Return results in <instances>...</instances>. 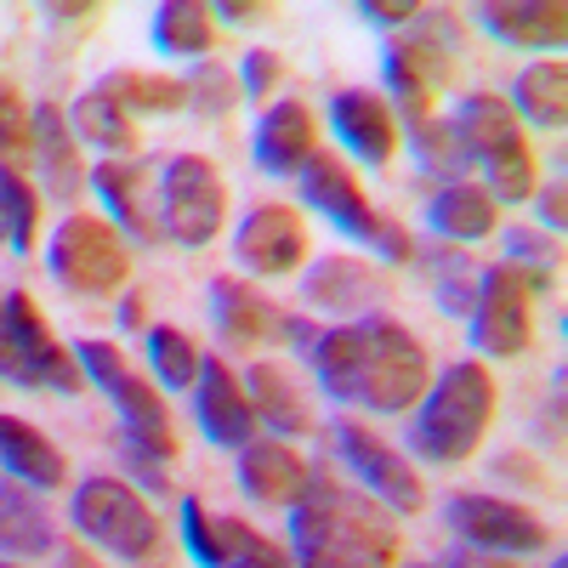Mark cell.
<instances>
[{
    "label": "cell",
    "instance_id": "obj_1",
    "mask_svg": "<svg viewBox=\"0 0 568 568\" xmlns=\"http://www.w3.org/2000/svg\"><path fill=\"white\" fill-rule=\"evenodd\" d=\"M404 529L398 511H387L375 495L329 484L318 471V484L302 506H291V557L296 568H398Z\"/></svg>",
    "mask_w": 568,
    "mask_h": 568
},
{
    "label": "cell",
    "instance_id": "obj_2",
    "mask_svg": "<svg viewBox=\"0 0 568 568\" xmlns=\"http://www.w3.org/2000/svg\"><path fill=\"white\" fill-rule=\"evenodd\" d=\"M495 409H500V387H495L489 364L484 358H455L438 382L426 387V398L415 404L409 449L433 466H460L489 438Z\"/></svg>",
    "mask_w": 568,
    "mask_h": 568
},
{
    "label": "cell",
    "instance_id": "obj_3",
    "mask_svg": "<svg viewBox=\"0 0 568 568\" xmlns=\"http://www.w3.org/2000/svg\"><path fill=\"white\" fill-rule=\"evenodd\" d=\"M455 136H460V154L484 165V187L500 200V205H524L535 200L540 187V160L524 136V120L511 114V103L500 91H466L449 114Z\"/></svg>",
    "mask_w": 568,
    "mask_h": 568
},
{
    "label": "cell",
    "instance_id": "obj_4",
    "mask_svg": "<svg viewBox=\"0 0 568 568\" xmlns=\"http://www.w3.org/2000/svg\"><path fill=\"white\" fill-rule=\"evenodd\" d=\"M302 200L318 205L329 222L347 233V240H358V245H369V251H382L387 262H415V256H420L415 233H409L404 222H393V216L375 211V200L364 194L358 171H353L342 154L318 149V154L302 165Z\"/></svg>",
    "mask_w": 568,
    "mask_h": 568
},
{
    "label": "cell",
    "instance_id": "obj_5",
    "mask_svg": "<svg viewBox=\"0 0 568 568\" xmlns=\"http://www.w3.org/2000/svg\"><path fill=\"white\" fill-rule=\"evenodd\" d=\"M433 387V353L409 324L375 313L364 318V358H358V393L353 404L375 415H409Z\"/></svg>",
    "mask_w": 568,
    "mask_h": 568
},
{
    "label": "cell",
    "instance_id": "obj_6",
    "mask_svg": "<svg viewBox=\"0 0 568 568\" xmlns=\"http://www.w3.org/2000/svg\"><path fill=\"white\" fill-rule=\"evenodd\" d=\"M551 296V267L546 262H495L478 278V302H471V342L489 358H517L535 342V302Z\"/></svg>",
    "mask_w": 568,
    "mask_h": 568
},
{
    "label": "cell",
    "instance_id": "obj_7",
    "mask_svg": "<svg viewBox=\"0 0 568 568\" xmlns=\"http://www.w3.org/2000/svg\"><path fill=\"white\" fill-rule=\"evenodd\" d=\"M74 535L120 562H149L165 546L160 511L142 500L125 478H85L74 489Z\"/></svg>",
    "mask_w": 568,
    "mask_h": 568
},
{
    "label": "cell",
    "instance_id": "obj_8",
    "mask_svg": "<svg viewBox=\"0 0 568 568\" xmlns=\"http://www.w3.org/2000/svg\"><path fill=\"white\" fill-rule=\"evenodd\" d=\"M74 358L85 369V382L103 387V398L120 409L125 438L154 449L160 460H176V420H171V409H165V398H160V387L149 382V375H142L114 342H98V336L74 342Z\"/></svg>",
    "mask_w": 568,
    "mask_h": 568
},
{
    "label": "cell",
    "instance_id": "obj_9",
    "mask_svg": "<svg viewBox=\"0 0 568 568\" xmlns=\"http://www.w3.org/2000/svg\"><path fill=\"white\" fill-rule=\"evenodd\" d=\"M45 262L69 296H114L131 278V240L98 211H69L45 240Z\"/></svg>",
    "mask_w": 568,
    "mask_h": 568
},
{
    "label": "cell",
    "instance_id": "obj_10",
    "mask_svg": "<svg viewBox=\"0 0 568 568\" xmlns=\"http://www.w3.org/2000/svg\"><path fill=\"white\" fill-rule=\"evenodd\" d=\"M160 216H165V240L182 245H211L222 222H227V182L216 160L205 154H171L160 165Z\"/></svg>",
    "mask_w": 568,
    "mask_h": 568
},
{
    "label": "cell",
    "instance_id": "obj_11",
    "mask_svg": "<svg viewBox=\"0 0 568 568\" xmlns=\"http://www.w3.org/2000/svg\"><path fill=\"white\" fill-rule=\"evenodd\" d=\"M182 540L200 568H296L284 540L262 535L256 524H245L233 511H211L194 495L182 500Z\"/></svg>",
    "mask_w": 568,
    "mask_h": 568
},
{
    "label": "cell",
    "instance_id": "obj_12",
    "mask_svg": "<svg viewBox=\"0 0 568 568\" xmlns=\"http://www.w3.org/2000/svg\"><path fill=\"white\" fill-rule=\"evenodd\" d=\"M329 433H336L342 460L364 478V495H375V500H382L387 511H398V517H415V511L426 506V484H420L415 460H409L398 444H387L375 426H364L358 415H342Z\"/></svg>",
    "mask_w": 568,
    "mask_h": 568
},
{
    "label": "cell",
    "instance_id": "obj_13",
    "mask_svg": "<svg viewBox=\"0 0 568 568\" xmlns=\"http://www.w3.org/2000/svg\"><path fill=\"white\" fill-rule=\"evenodd\" d=\"M449 524L466 546L500 551V557H535V551L557 546V529L546 517L506 495H449Z\"/></svg>",
    "mask_w": 568,
    "mask_h": 568
},
{
    "label": "cell",
    "instance_id": "obj_14",
    "mask_svg": "<svg viewBox=\"0 0 568 568\" xmlns=\"http://www.w3.org/2000/svg\"><path fill=\"white\" fill-rule=\"evenodd\" d=\"M382 63H387V91H393V114L398 120H433L438 114V103L449 98V85H455V52L444 40H433V34H404V40H387V52H382Z\"/></svg>",
    "mask_w": 568,
    "mask_h": 568
},
{
    "label": "cell",
    "instance_id": "obj_15",
    "mask_svg": "<svg viewBox=\"0 0 568 568\" xmlns=\"http://www.w3.org/2000/svg\"><path fill=\"white\" fill-rule=\"evenodd\" d=\"M91 187L103 194L109 222L125 240L160 245L165 240V216H160V171L149 160H103L91 165Z\"/></svg>",
    "mask_w": 568,
    "mask_h": 568
},
{
    "label": "cell",
    "instance_id": "obj_16",
    "mask_svg": "<svg viewBox=\"0 0 568 568\" xmlns=\"http://www.w3.org/2000/svg\"><path fill=\"white\" fill-rule=\"evenodd\" d=\"M0 318H7L12 342H18V353L29 358V369H34L40 387H52V393H85V369H80L74 347L58 336L52 324H45V313L34 307L29 291H7V296H0Z\"/></svg>",
    "mask_w": 568,
    "mask_h": 568
},
{
    "label": "cell",
    "instance_id": "obj_17",
    "mask_svg": "<svg viewBox=\"0 0 568 568\" xmlns=\"http://www.w3.org/2000/svg\"><path fill=\"white\" fill-rule=\"evenodd\" d=\"M307 222H302V211L296 205H278V200H267V205H256L245 222H240V233H233V256H240V267L245 273H262V278H278V273H296L302 262H307Z\"/></svg>",
    "mask_w": 568,
    "mask_h": 568
},
{
    "label": "cell",
    "instance_id": "obj_18",
    "mask_svg": "<svg viewBox=\"0 0 568 568\" xmlns=\"http://www.w3.org/2000/svg\"><path fill=\"white\" fill-rule=\"evenodd\" d=\"M318 484V466L291 444V438H251L240 449V489L256 500V506H278V511H291L313 495Z\"/></svg>",
    "mask_w": 568,
    "mask_h": 568
},
{
    "label": "cell",
    "instance_id": "obj_19",
    "mask_svg": "<svg viewBox=\"0 0 568 568\" xmlns=\"http://www.w3.org/2000/svg\"><path fill=\"white\" fill-rule=\"evenodd\" d=\"M329 125L347 142V154L364 160V165H393L398 160V142H404V125L393 114V103L369 85H342L329 98Z\"/></svg>",
    "mask_w": 568,
    "mask_h": 568
},
{
    "label": "cell",
    "instance_id": "obj_20",
    "mask_svg": "<svg viewBox=\"0 0 568 568\" xmlns=\"http://www.w3.org/2000/svg\"><path fill=\"white\" fill-rule=\"evenodd\" d=\"M194 415L205 426L211 444H227V449H245L262 420H256V404L245 393V375L233 369L227 358H205L200 364V382H194Z\"/></svg>",
    "mask_w": 568,
    "mask_h": 568
},
{
    "label": "cell",
    "instance_id": "obj_21",
    "mask_svg": "<svg viewBox=\"0 0 568 568\" xmlns=\"http://www.w3.org/2000/svg\"><path fill=\"white\" fill-rule=\"evenodd\" d=\"M211 318L222 329L227 347H267V342H284V307H273L251 278H211Z\"/></svg>",
    "mask_w": 568,
    "mask_h": 568
},
{
    "label": "cell",
    "instance_id": "obj_22",
    "mask_svg": "<svg viewBox=\"0 0 568 568\" xmlns=\"http://www.w3.org/2000/svg\"><path fill=\"white\" fill-rule=\"evenodd\" d=\"M245 393L256 404V420H267L273 433L284 438H313L318 433V409H313V393L302 387V375L278 358H262L245 369Z\"/></svg>",
    "mask_w": 568,
    "mask_h": 568
},
{
    "label": "cell",
    "instance_id": "obj_23",
    "mask_svg": "<svg viewBox=\"0 0 568 568\" xmlns=\"http://www.w3.org/2000/svg\"><path fill=\"white\" fill-rule=\"evenodd\" d=\"M318 154V114L302 98H284L262 109L256 125V165L267 176H302V165Z\"/></svg>",
    "mask_w": 568,
    "mask_h": 568
},
{
    "label": "cell",
    "instance_id": "obj_24",
    "mask_svg": "<svg viewBox=\"0 0 568 568\" xmlns=\"http://www.w3.org/2000/svg\"><path fill=\"white\" fill-rule=\"evenodd\" d=\"M34 165L45 176V194L58 205H74L91 182V165L80 160V136L69 125V109H58V103L34 109Z\"/></svg>",
    "mask_w": 568,
    "mask_h": 568
},
{
    "label": "cell",
    "instance_id": "obj_25",
    "mask_svg": "<svg viewBox=\"0 0 568 568\" xmlns=\"http://www.w3.org/2000/svg\"><path fill=\"white\" fill-rule=\"evenodd\" d=\"M375 296H387V278L375 273L364 256H318L307 273H302V302L318 307V313H358L369 307Z\"/></svg>",
    "mask_w": 568,
    "mask_h": 568
},
{
    "label": "cell",
    "instance_id": "obj_26",
    "mask_svg": "<svg viewBox=\"0 0 568 568\" xmlns=\"http://www.w3.org/2000/svg\"><path fill=\"white\" fill-rule=\"evenodd\" d=\"M52 551H58V529H52V511L40 506V489L18 484L12 471H0V557L34 562Z\"/></svg>",
    "mask_w": 568,
    "mask_h": 568
},
{
    "label": "cell",
    "instance_id": "obj_27",
    "mask_svg": "<svg viewBox=\"0 0 568 568\" xmlns=\"http://www.w3.org/2000/svg\"><path fill=\"white\" fill-rule=\"evenodd\" d=\"M0 471H12L18 484L52 495V489L69 484V455H63L52 438H45L34 420L0 409Z\"/></svg>",
    "mask_w": 568,
    "mask_h": 568
},
{
    "label": "cell",
    "instance_id": "obj_28",
    "mask_svg": "<svg viewBox=\"0 0 568 568\" xmlns=\"http://www.w3.org/2000/svg\"><path fill=\"white\" fill-rule=\"evenodd\" d=\"M478 18L495 40L529 45V52H540V58L568 40V7H557V0H489Z\"/></svg>",
    "mask_w": 568,
    "mask_h": 568
},
{
    "label": "cell",
    "instance_id": "obj_29",
    "mask_svg": "<svg viewBox=\"0 0 568 568\" xmlns=\"http://www.w3.org/2000/svg\"><path fill=\"white\" fill-rule=\"evenodd\" d=\"M69 125H74V136L85 142V149H109V154H120V160H136V149H142V131H136V120L109 98L103 85H91V91H80L74 98V109H69Z\"/></svg>",
    "mask_w": 568,
    "mask_h": 568
},
{
    "label": "cell",
    "instance_id": "obj_30",
    "mask_svg": "<svg viewBox=\"0 0 568 568\" xmlns=\"http://www.w3.org/2000/svg\"><path fill=\"white\" fill-rule=\"evenodd\" d=\"M426 216H433L444 240H489L500 227V200L484 182H449V187H433V211Z\"/></svg>",
    "mask_w": 568,
    "mask_h": 568
},
{
    "label": "cell",
    "instance_id": "obj_31",
    "mask_svg": "<svg viewBox=\"0 0 568 568\" xmlns=\"http://www.w3.org/2000/svg\"><path fill=\"white\" fill-rule=\"evenodd\" d=\"M506 103H511L517 120H535L546 131H562V120H568V69H562V58H535L524 74H517Z\"/></svg>",
    "mask_w": 568,
    "mask_h": 568
},
{
    "label": "cell",
    "instance_id": "obj_32",
    "mask_svg": "<svg viewBox=\"0 0 568 568\" xmlns=\"http://www.w3.org/2000/svg\"><path fill=\"white\" fill-rule=\"evenodd\" d=\"M358 358H364V324H329L307 347V364L318 369V387L342 404H353V393H358Z\"/></svg>",
    "mask_w": 568,
    "mask_h": 568
},
{
    "label": "cell",
    "instance_id": "obj_33",
    "mask_svg": "<svg viewBox=\"0 0 568 568\" xmlns=\"http://www.w3.org/2000/svg\"><path fill=\"white\" fill-rule=\"evenodd\" d=\"M216 12L200 7V0H165L154 12V45L165 58H205L216 45Z\"/></svg>",
    "mask_w": 568,
    "mask_h": 568
},
{
    "label": "cell",
    "instance_id": "obj_34",
    "mask_svg": "<svg viewBox=\"0 0 568 568\" xmlns=\"http://www.w3.org/2000/svg\"><path fill=\"white\" fill-rule=\"evenodd\" d=\"M109 98L136 120V114H176V109H187V85L176 80V74H142V69H109L103 80H98Z\"/></svg>",
    "mask_w": 568,
    "mask_h": 568
},
{
    "label": "cell",
    "instance_id": "obj_35",
    "mask_svg": "<svg viewBox=\"0 0 568 568\" xmlns=\"http://www.w3.org/2000/svg\"><path fill=\"white\" fill-rule=\"evenodd\" d=\"M149 364L160 375V387H171V393L187 387V393H194L205 353H200V342L187 336L182 324H149Z\"/></svg>",
    "mask_w": 568,
    "mask_h": 568
},
{
    "label": "cell",
    "instance_id": "obj_36",
    "mask_svg": "<svg viewBox=\"0 0 568 568\" xmlns=\"http://www.w3.org/2000/svg\"><path fill=\"white\" fill-rule=\"evenodd\" d=\"M409 142H415V154H420L426 176H433L438 187H449V182H466V176H460V171H466L460 136H455V125H449L444 114H433V120H415V125H409Z\"/></svg>",
    "mask_w": 568,
    "mask_h": 568
},
{
    "label": "cell",
    "instance_id": "obj_37",
    "mask_svg": "<svg viewBox=\"0 0 568 568\" xmlns=\"http://www.w3.org/2000/svg\"><path fill=\"white\" fill-rule=\"evenodd\" d=\"M34 165V109L18 85H0V171Z\"/></svg>",
    "mask_w": 568,
    "mask_h": 568
},
{
    "label": "cell",
    "instance_id": "obj_38",
    "mask_svg": "<svg viewBox=\"0 0 568 568\" xmlns=\"http://www.w3.org/2000/svg\"><path fill=\"white\" fill-rule=\"evenodd\" d=\"M0 194H7V227H12L7 251L29 256L40 245V194H34V182L23 171H0Z\"/></svg>",
    "mask_w": 568,
    "mask_h": 568
},
{
    "label": "cell",
    "instance_id": "obj_39",
    "mask_svg": "<svg viewBox=\"0 0 568 568\" xmlns=\"http://www.w3.org/2000/svg\"><path fill=\"white\" fill-rule=\"evenodd\" d=\"M182 85H187V109H194L200 120H222V114H233V103H240V74H233L227 63H211V58Z\"/></svg>",
    "mask_w": 568,
    "mask_h": 568
},
{
    "label": "cell",
    "instance_id": "obj_40",
    "mask_svg": "<svg viewBox=\"0 0 568 568\" xmlns=\"http://www.w3.org/2000/svg\"><path fill=\"white\" fill-rule=\"evenodd\" d=\"M478 278H484V267H471L460 251H444V262H438V307L444 313H471Z\"/></svg>",
    "mask_w": 568,
    "mask_h": 568
},
{
    "label": "cell",
    "instance_id": "obj_41",
    "mask_svg": "<svg viewBox=\"0 0 568 568\" xmlns=\"http://www.w3.org/2000/svg\"><path fill=\"white\" fill-rule=\"evenodd\" d=\"M278 80H284V58L273 52V45H251V52H245V80H240V91L267 109L273 91H278Z\"/></svg>",
    "mask_w": 568,
    "mask_h": 568
},
{
    "label": "cell",
    "instance_id": "obj_42",
    "mask_svg": "<svg viewBox=\"0 0 568 568\" xmlns=\"http://www.w3.org/2000/svg\"><path fill=\"white\" fill-rule=\"evenodd\" d=\"M120 460L136 471V484H142V489H154V495H165V489H171V478H165V460H160L154 449H142L136 438H120Z\"/></svg>",
    "mask_w": 568,
    "mask_h": 568
},
{
    "label": "cell",
    "instance_id": "obj_43",
    "mask_svg": "<svg viewBox=\"0 0 568 568\" xmlns=\"http://www.w3.org/2000/svg\"><path fill=\"white\" fill-rule=\"evenodd\" d=\"M0 382H12V387H40L34 382V369H29V358L18 353V342H12V329H7V318H0Z\"/></svg>",
    "mask_w": 568,
    "mask_h": 568
},
{
    "label": "cell",
    "instance_id": "obj_44",
    "mask_svg": "<svg viewBox=\"0 0 568 568\" xmlns=\"http://www.w3.org/2000/svg\"><path fill=\"white\" fill-rule=\"evenodd\" d=\"M495 478H511V484L546 489V466H540V460H529V455H517V449H506V455L495 460Z\"/></svg>",
    "mask_w": 568,
    "mask_h": 568
},
{
    "label": "cell",
    "instance_id": "obj_45",
    "mask_svg": "<svg viewBox=\"0 0 568 568\" xmlns=\"http://www.w3.org/2000/svg\"><path fill=\"white\" fill-rule=\"evenodd\" d=\"M369 23H415L420 18V7H409V0H364L358 7Z\"/></svg>",
    "mask_w": 568,
    "mask_h": 568
},
{
    "label": "cell",
    "instance_id": "obj_46",
    "mask_svg": "<svg viewBox=\"0 0 568 568\" xmlns=\"http://www.w3.org/2000/svg\"><path fill=\"white\" fill-rule=\"evenodd\" d=\"M444 568H517V557H500V551H478V546H460L449 551Z\"/></svg>",
    "mask_w": 568,
    "mask_h": 568
},
{
    "label": "cell",
    "instance_id": "obj_47",
    "mask_svg": "<svg viewBox=\"0 0 568 568\" xmlns=\"http://www.w3.org/2000/svg\"><path fill=\"white\" fill-rule=\"evenodd\" d=\"M535 200H540V222L557 233L562 227V176H551L546 187H535Z\"/></svg>",
    "mask_w": 568,
    "mask_h": 568
},
{
    "label": "cell",
    "instance_id": "obj_48",
    "mask_svg": "<svg viewBox=\"0 0 568 568\" xmlns=\"http://www.w3.org/2000/svg\"><path fill=\"white\" fill-rule=\"evenodd\" d=\"M120 329H131V336L142 329V336H149V296H142V291H131L120 302Z\"/></svg>",
    "mask_w": 568,
    "mask_h": 568
},
{
    "label": "cell",
    "instance_id": "obj_49",
    "mask_svg": "<svg viewBox=\"0 0 568 568\" xmlns=\"http://www.w3.org/2000/svg\"><path fill=\"white\" fill-rule=\"evenodd\" d=\"M216 23H267L273 7H245V0H227V7H211Z\"/></svg>",
    "mask_w": 568,
    "mask_h": 568
},
{
    "label": "cell",
    "instance_id": "obj_50",
    "mask_svg": "<svg viewBox=\"0 0 568 568\" xmlns=\"http://www.w3.org/2000/svg\"><path fill=\"white\" fill-rule=\"evenodd\" d=\"M12 240V227H7V194H0V245Z\"/></svg>",
    "mask_w": 568,
    "mask_h": 568
},
{
    "label": "cell",
    "instance_id": "obj_51",
    "mask_svg": "<svg viewBox=\"0 0 568 568\" xmlns=\"http://www.w3.org/2000/svg\"><path fill=\"white\" fill-rule=\"evenodd\" d=\"M409 568H444V562H409Z\"/></svg>",
    "mask_w": 568,
    "mask_h": 568
},
{
    "label": "cell",
    "instance_id": "obj_52",
    "mask_svg": "<svg viewBox=\"0 0 568 568\" xmlns=\"http://www.w3.org/2000/svg\"><path fill=\"white\" fill-rule=\"evenodd\" d=\"M0 568H18V562H12V557H7V562H0Z\"/></svg>",
    "mask_w": 568,
    "mask_h": 568
},
{
    "label": "cell",
    "instance_id": "obj_53",
    "mask_svg": "<svg viewBox=\"0 0 568 568\" xmlns=\"http://www.w3.org/2000/svg\"><path fill=\"white\" fill-rule=\"evenodd\" d=\"M551 568H562V562H551Z\"/></svg>",
    "mask_w": 568,
    "mask_h": 568
}]
</instances>
